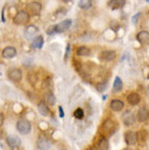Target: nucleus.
<instances>
[{
	"mask_svg": "<svg viewBox=\"0 0 149 150\" xmlns=\"http://www.w3.org/2000/svg\"><path fill=\"white\" fill-rule=\"evenodd\" d=\"M125 1H121V0H113V1H109V6L113 9H116V8L123 7Z\"/></svg>",
	"mask_w": 149,
	"mask_h": 150,
	"instance_id": "25",
	"label": "nucleus"
},
{
	"mask_svg": "<svg viewBox=\"0 0 149 150\" xmlns=\"http://www.w3.org/2000/svg\"><path fill=\"white\" fill-rule=\"evenodd\" d=\"M92 1L90 0H81V1H78V7L82 8V9H89L92 7Z\"/></svg>",
	"mask_w": 149,
	"mask_h": 150,
	"instance_id": "24",
	"label": "nucleus"
},
{
	"mask_svg": "<svg viewBox=\"0 0 149 150\" xmlns=\"http://www.w3.org/2000/svg\"><path fill=\"white\" fill-rule=\"evenodd\" d=\"M122 120H123V123L125 124L126 126H130V125H132V124L134 123V121H135L134 114L132 113V111L127 110V111H125V112L123 113Z\"/></svg>",
	"mask_w": 149,
	"mask_h": 150,
	"instance_id": "11",
	"label": "nucleus"
},
{
	"mask_svg": "<svg viewBox=\"0 0 149 150\" xmlns=\"http://www.w3.org/2000/svg\"><path fill=\"white\" fill-rule=\"evenodd\" d=\"M97 146H98V148H99V150H108L109 149L108 139L106 138V137L100 138V140H99L98 144H97Z\"/></svg>",
	"mask_w": 149,
	"mask_h": 150,
	"instance_id": "20",
	"label": "nucleus"
},
{
	"mask_svg": "<svg viewBox=\"0 0 149 150\" xmlns=\"http://www.w3.org/2000/svg\"><path fill=\"white\" fill-rule=\"evenodd\" d=\"M122 88H123V82H122V79H120L119 76H116L114 79V82H113V90L114 91H120V90H122Z\"/></svg>",
	"mask_w": 149,
	"mask_h": 150,
	"instance_id": "21",
	"label": "nucleus"
},
{
	"mask_svg": "<svg viewBox=\"0 0 149 150\" xmlns=\"http://www.w3.org/2000/svg\"><path fill=\"white\" fill-rule=\"evenodd\" d=\"M148 119H149V110L147 109V108L143 107V108H140V109L138 110V112H137V121L138 122L143 123V122H146Z\"/></svg>",
	"mask_w": 149,
	"mask_h": 150,
	"instance_id": "10",
	"label": "nucleus"
},
{
	"mask_svg": "<svg viewBox=\"0 0 149 150\" xmlns=\"http://www.w3.org/2000/svg\"><path fill=\"white\" fill-rule=\"evenodd\" d=\"M74 116L76 119H78V120H82L83 117H84V111H83V109L77 108V109L74 111Z\"/></svg>",
	"mask_w": 149,
	"mask_h": 150,
	"instance_id": "26",
	"label": "nucleus"
},
{
	"mask_svg": "<svg viewBox=\"0 0 149 150\" xmlns=\"http://www.w3.org/2000/svg\"><path fill=\"white\" fill-rule=\"evenodd\" d=\"M4 114L0 112V127L2 126V124H4Z\"/></svg>",
	"mask_w": 149,
	"mask_h": 150,
	"instance_id": "28",
	"label": "nucleus"
},
{
	"mask_svg": "<svg viewBox=\"0 0 149 150\" xmlns=\"http://www.w3.org/2000/svg\"><path fill=\"white\" fill-rule=\"evenodd\" d=\"M86 150H99V148H98L97 145H94V146H90L89 148H87Z\"/></svg>",
	"mask_w": 149,
	"mask_h": 150,
	"instance_id": "29",
	"label": "nucleus"
},
{
	"mask_svg": "<svg viewBox=\"0 0 149 150\" xmlns=\"http://www.w3.org/2000/svg\"><path fill=\"white\" fill-rule=\"evenodd\" d=\"M45 102L50 105H53L56 103V97H55V95L52 94L51 91H48L45 95Z\"/></svg>",
	"mask_w": 149,
	"mask_h": 150,
	"instance_id": "22",
	"label": "nucleus"
},
{
	"mask_svg": "<svg viewBox=\"0 0 149 150\" xmlns=\"http://www.w3.org/2000/svg\"><path fill=\"white\" fill-rule=\"evenodd\" d=\"M16 128H18V131L23 134V135H26V134H28L32 129V125H31L30 121L26 120V119H21L16 122Z\"/></svg>",
	"mask_w": 149,
	"mask_h": 150,
	"instance_id": "2",
	"label": "nucleus"
},
{
	"mask_svg": "<svg viewBox=\"0 0 149 150\" xmlns=\"http://www.w3.org/2000/svg\"><path fill=\"white\" fill-rule=\"evenodd\" d=\"M59 113H60V116H61V117H63L64 111H63V108H62V107H59Z\"/></svg>",
	"mask_w": 149,
	"mask_h": 150,
	"instance_id": "30",
	"label": "nucleus"
},
{
	"mask_svg": "<svg viewBox=\"0 0 149 150\" xmlns=\"http://www.w3.org/2000/svg\"><path fill=\"white\" fill-rule=\"evenodd\" d=\"M51 142L49 140L47 137H44V136H41L39 138L37 139V143H36V146L39 150H48L50 149V147H51Z\"/></svg>",
	"mask_w": 149,
	"mask_h": 150,
	"instance_id": "4",
	"label": "nucleus"
},
{
	"mask_svg": "<svg viewBox=\"0 0 149 150\" xmlns=\"http://www.w3.org/2000/svg\"><path fill=\"white\" fill-rule=\"evenodd\" d=\"M139 15H140V14H139V13H138V14H136V15H135L134 18H133V22H134V23H136V20H137V18H138V16H139Z\"/></svg>",
	"mask_w": 149,
	"mask_h": 150,
	"instance_id": "31",
	"label": "nucleus"
},
{
	"mask_svg": "<svg viewBox=\"0 0 149 150\" xmlns=\"http://www.w3.org/2000/svg\"><path fill=\"white\" fill-rule=\"evenodd\" d=\"M116 124L111 120H107L104 121V123L102 124V128H104V133H112L114 131V127H116Z\"/></svg>",
	"mask_w": 149,
	"mask_h": 150,
	"instance_id": "16",
	"label": "nucleus"
},
{
	"mask_svg": "<svg viewBox=\"0 0 149 150\" xmlns=\"http://www.w3.org/2000/svg\"><path fill=\"white\" fill-rule=\"evenodd\" d=\"M124 150H130V149H124Z\"/></svg>",
	"mask_w": 149,
	"mask_h": 150,
	"instance_id": "32",
	"label": "nucleus"
},
{
	"mask_svg": "<svg viewBox=\"0 0 149 150\" xmlns=\"http://www.w3.org/2000/svg\"><path fill=\"white\" fill-rule=\"evenodd\" d=\"M37 32H38V28L35 25H28L25 30V37L27 39H32Z\"/></svg>",
	"mask_w": 149,
	"mask_h": 150,
	"instance_id": "15",
	"label": "nucleus"
},
{
	"mask_svg": "<svg viewBox=\"0 0 149 150\" xmlns=\"http://www.w3.org/2000/svg\"><path fill=\"white\" fill-rule=\"evenodd\" d=\"M136 38L137 40L143 44V45H147L149 44V32H146V30H142L139 32L137 35H136Z\"/></svg>",
	"mask_w": 149,
	"mask_h": 150,
	"instance_id": "13",
	"label": "nucleus"
},
{
	"mask_svg": "<svg viewBox=\"0 0 149 150\" xmlns=\"http://www.w3.org/2000/svg\"><path fill=\"white\" fill-rule=\"evenodd\" d=\"M76 53H77L78 57H88V56H90L92 51H90V49L88 48V47L82 46V47H79V48L77 49Z\"/></svg>",
	"mask_w": 149,
	"mask_h": 150,
	"instance_id": "19",
	"label": "nucleus"
},
{
	"mask_svg": "<svg viewBox=\"0 0 149 150\" xmlns=\"http://www.w3.org/2000/svg\"><path fill=\"white\" fill-rule=\"evenodd\" d=\"M32 45H33L34 48L40 49L41 47H43V45H44V37H43V36H38V37H36L33 40V44H32Z\"/></svg>",
	"mask_w": 149,
	"mask_h": 150,
	"instance_id": "23",
	"label": "nucleus"
},
{
	"mask_svg": "<svg viewBox=\"0 0 149 150\" xmlns=\"http://www.w3.org/2000/svg\"><path fill=\"white\" fill-rule=\"evenodd\" d=\"M124 139H125V142H126L127 145H135L138 140L137 133L132 132V131L126 132V133H125V135H124Z\"/></svg>",
	"mask_w": 149,
	"mask_h": 150,
	"instance_id": "8",
	"label": "nucleus"
},
{
	"mask_svg": "<svg viewBox=\"0 0 149 150\" xmlns=\"http://www.w3.org/2000/svg\"><path fill=\"white\" fill-rule=\"evenodd\" d=\"M16 56V49L14 47H11V46H9V47H6V48L2 50V57L6 58V59H12V58H14Z\"/></svg>",
	"mask_w": 149,
	"mask_h": 150,
	"instance_id": "12",
	"label": "nucleus"
},
{
	"mask_svg": "<svg viewBox=\"0 0 149 150\" xmlns=\"http://www.w3.org/2000/svg\"><path fill=\"white\" fill-rule=\"evenodd\" d=\"M38 111H39L41 115L44 116L49 115V113H50V110H49L48 105H47V103L45 101H40L38 103Z\"/></svg>",
	"mask_w": 149,
	"mask_h": 150,
	"instance_id": "18",
	"label": "nucleus"
},
{
	"mask_svg": "<svg viewBox=\"0 0 149 150\" xmlns=\"http://www.w3.org/2000/svg\"><path fill=\"white\" fill-rule=\"evenodd\" d=\"M107 87V83H101V84H97V89L98 91H104Z\"/></svg>",
	"mask_w": 149,
	"mask_h": 150,
	"instance_id": "27",
	"label": "nucleus"
},
{
	"mask_svg": "<svg viewBox=\"0 0 149 150\" xmlns=\"http://www.w3.org/2000/svg\"><path fill=\"white\" fill-rule=\"evenodd\" d=\"M100 59L106 62H110V61L116 59V51L113 50H104L100 53Z\"/></svg>",
	"mask_w": 149,
	"mask_h": 150,
	"instance_id": "9",
	"label": "nucleus"
},
{
	"mask_svg": "<svg viewBox=\"0 0 149 150\" xmlns=\"http://www.w3.org/2000/svg\"><path fill=\"white\" fill-rule=\"evenodd\" d=\"M71 25H72V20L67 19V20H64V21H61V22H60L59 24H57V25H53V26L49 27V30H47V34L51 35V34H55V33L64 32V30H69Z\"/></svg>",
	"mask_w": 149,
	"mask_h": 150,
	"instance_id": "1",
	"label": "nucleus"
},
{
	"mask_svg": "<svg viewBox=\"0 0 149 150\" xmlns=\"http://www.w3.org/2000/svg\"><path fill=\"white\" fill-rule=\"evenodd\" d=\"M124 108V102L119 100V99H114L110 102V109L113 110V111H121V110Z\"/></svg>",
	"mask_w": 149,
	"mask_h": 150,
	"instance_id": "14",
	"label": "nucleus"
},
{
	"mask_svg": "<svg viewBox=\"0 0 149 150\" xmlns=\"http://www.w3.org/2000/svg\"><path fill=\"white\" fill-rule=\"evenodd\" d=\"M127 101H128L130 105H136L140 101V97H139V95L136 94V93H131V94L127 96Z\"/></svg>",
	"mask_w": 149,
	"mask_h": 150,
	"instance_id": "17",
	"label": "nucleus"
},
{
	"mask_svg": "<svg viewBox=\"0 0 149 150\" xmlns=\"http://www.w3.org/2000/svg\"><path fill=\"white\" fill-rule=\"evenodd\" d=\"M148 13H149V11H148Z\"/></svg>",
	"mask_w": 149,
	"mask_h": 150,
	"instance_id": "33",
	"label": "nucleus"
},
{
	"mask_svg": "<svg viewBox=\"0 0 149 150\" xmlns=\"http://www.w3.org/2000/svg\"><path fill=\"white\" fill-rule=\"evenodd\" d=\"M8 146L11 147L12 149H18L21 146V138L18 137L16 135H10L7 138Z\"/></svg>",
	"mask_w": 149,
	"mask_h": 150,
	"instance_id": "5",
	"label": "nucleus"
},
{
	"mask_svg": "<svg viewBox=\"0 0 149 150\" xmlns=\"http://www.w3.org/2000/svg\"><path fill=\"white\" fill-rule=\"evenodd\" d=\"M41 9H43V6L39 1H32V2H28V4H27V10L32 12L33 14H39Z\"/></svg>",
	"mask_w": 149,
	"mask_h": 150,
	"instance_id": "7",
	"label": "nucleus"
},
{
	"mask_svg": "<svg viewBox=\"0 0 149 150\" xmlns=\"http://www.w3.org/2000/svg\"><path fill=\"white\" fill-rule=\"evenodd\" d=\"M8 77L12 82H20L22 79V71L20 69H12L8 72Z\"/></svg>",
	"mask_w": 149,
	"mask_h": 150,
	"instance_id": "6",
	"label": "nucleus"
},
{
	"mask_svg": "<svg viewBox=\"0 0 149 150\" xmlns=\"http://www.w3.org/2000/svg\"><path fill=\"white\" fill-rule=\"evenodd\" d=\"M13 21H14L15 24H19V25L26 24V23L30 21V14H28V12H26L25 10H21V11H19L15 14Z\"/></svg>",
	"mask_w": 149,
	"mask_h": 150,
	"instance_id": "3",
	"label": "nucleus"
}]
</instances>
